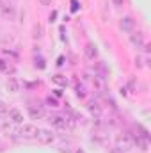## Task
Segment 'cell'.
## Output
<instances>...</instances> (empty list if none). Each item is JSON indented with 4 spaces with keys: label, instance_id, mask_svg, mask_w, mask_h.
Listing matches in <instances>:
<instances>
[{
    "label": "cell",
    "instance_id": "obj_23",
    "mask_svg": "<svg viewBox=\"0 0 151 153\" xmlns=\"http://www.w3.org/2000/svg\"><path fill=\"white\" fill-rule=\"evenodd\" d=\"M75 153H85V152H84V150H82V148H78V150H76Z\"/></svg>",
    "mask_w": 151,
    "mask_h": 153
},
{
    "label": "cell",
    "instance_id": "obj_6",
    "mask_svg": "<svg viewBox=\"0 0 151 153\" xmlns=\"http://www.w3.org/2000/svg\"><path fill=\"white\" fill-rule=\"evenodd\" d=\"M119 27H121V30H124V32H132L133 27H135V20H133L132 16H123L121 22H119Z\"/></svg>",
    "mask_w": 151,
    "mask_h": 153
},
{
    "label": "cell",
    "instance_id": "obj_3",
    "mask_svg": "<svg viewBox=\"0 0 151 153\" xmlns=\"http://www.w3.org/2000/svg\"><path fill=\"white\" fill-rule=\"evenodd\" d=\"M36 139H38L41 144H52L55 141V134L52 130H48V128H39Z\"/></svg>",
    "mask_w": 151,
    "mask_h": 153
},
{
    "label": "cell",
    "instance_id": "obj_22",
    "mask_svg": "<svg viewBox=\"0 0 151 153\" xmlns=\"http://www.w3.org/2000/svg\"><path fill=\"white\" fill-rule=\"evenodd\" d=\"M114 2H115L117 5H121V4H123V0H114Z\"/></svg>",
    "mask_w": 151,
    "mask_h": 153
},
{
    "label": "cell",
    "instance_id": "obj_17",
    "mask_svg": "<svg viewBox=\"0 0 151 153\" xmlns=\"http://www.w3.org/2000/svg\"><path fill=\"white\" fill-rule=\"evenodd\" d=\"M41 36H43V29H41V25H36V27H34V38H41Z\"/></svg>",
    "mask_w": 151,
    "mask_h": 153
},
{
    "label": "cell",
    "instance_id": "obj_16",
    "mask_svg": "<svg viewBox=\"0 0 151 153\" xmlns=\"http://www.w3.org/2000/svg\"><path fill=\"white\" fill-rule=\"evenodd\" d=\"M46 103H48L50 107H53V109H55V107H59V102H57L55 98H52V96H48V98H46Z\"/></svg>",
    "mask_w": 151,
    "mask_h": 153
},
{
    "label": "cell",
    "instance_id": "obj_14",
    "mask_svg": "<svg viewBox=\"0 0 151 153\" xmlns=\"http://www.w3.org/2000/svg\"><path fill=\"white\" fill-rule=\"evenodd\" d=\"M89 111H91V114H96V116H100V112H101V111H100V105L94 103V102L89 103Z\"/></svg>",
    "mask_w": 151,
    "mask_h": 153
},
{
    "label": "cell",
    "instance_id": "obj_1",
    "mask_svg": "<svg viewBox=\"0 0 151 153\" xmlns=\"http://www.w3.org/2000/svg\"><path fill=\"white\" fill-rule=\"evenodd\" d=\"M115 148L121 150V152L132 150V148H133V139H132V135H130V134H121V135H117V139H115Z\"/></svg>",
    "mask_w": 151,
    "mask_h": 153
},
{
    "label": "cell",
    "instance_id": "obj_21",
    "mask_svg": "<svg viewBox=\"0 0 151 153\" xmlns=\"http://www.w3.org/2000/svg\"><path fill=\"white\" fill-rule=\"evenodd\" d=\"M39 4H41V5H50L52 0H39Z\"/></svg>",
    "mask_w": 151,
    "mask_h": 153
},
{
    "label": "cell",
    "instance_id": "obj_19",
    "mask_svg": "<svg viewBox=\"0 0 151 153\" xmlns=\"http://www.w3.org/2000/svg\"><path fill=\"white\" fill-rule=\"evenodd\" d=\"M135 66H137V68H142V57H137V59H135Z\"/></svg>",
    "mask_w": 151,
    "mask_h": 153
},
{
    "label": "cell",
    "instance_id": "obj_2",
    "mask_svg": "<svg viewBox=\"0 0 151 153\" xmlns=\"http://www.w3.org/2000/svg\"><path fill=\"white\" fill-rule=\"evenodd\" d=\"M38 130L39 128L36 125H32V123H23V125H20L18 134H20V137H23V139H36Z\"/></svg>",
    "mask_w": 151,
    "mask_h": 153
},
{
    "label": "cell",
    "instance_id": "obj_5",
    "mask_svg": "<svg viewBox=\"0 0 151 153\" xmlns=\"http://www.w3.org/2000/svg\"><path fill=\"white\" fill-rule=\"evenodd\" d=\"M27 112H29V116H30L32 119H41V117L44 116V109H43V105H39V103H30L29 109H27Z\"/></svg>",
    "mask_w": 151,
    "mask_h": 153
},
{
    "label": "cell",
    "instance_id": "obj_7",
    "mask_svg": "<svg viewBox=\"0 0 151 153\" xmlns=\"http://www.w3.org/2000/svg\"><path fill=\"white\" fill-rule=\"evenodd\" d=\"M84 53H85V57H87V59L94 61V59L98 57V46H96L94 43H87V45L84 46Z\"/></svg>",
    "mask_w": 151,
    "mask_h": 153
},
{
    "label": "cell",
    "instance_id": "obj_15",
    "mask_svg": "<svg viewBox=\"0 0 151 153\" xmlns=\"http://www.w3.org/2000/svg\"><path fill=\"white\" fill-rule=\"evenodd\" d=\"M7 111H9V109L5 107V103L0 102V119H5V117H7Z\"/></svg>",
    "mask_w": 151,
    "mask_h": 153
},
{
    "label": "cell",
    "instance_id": "obj_10",
    "mask_svg": "<svg viewBox=\"0 0 151 153\" xmlns=\"http://www.w3.org/2000/svg\"><path fill=\"white\" fill-rule=\"evenodd\" d=\"M0 11H2V14H4L5 18H14V13H16L14 5H11V4H4V5H0Z\"/></svg>",
    "mask_w": 151,
    "mask_h": 153
},
{
    "label": "cell",
    "instance_id": "obj_8",
    "mask_svg": "<svg viewBox=\"0 0 151 153\" xmlns=\"http://www.w3.org/2000/svg\"><path fill=\"white\" fill-rule=\"evenodd\" d=\"M53 126H57V128H64L66 126V123H68V119L66 117H62V116H50V119H48Z\"/></svg>",
    "mask_w": 151,
    "mask_h": 153
},
{
    "label": "cell",
    "instance_id": "obj_13",
    "mask_svg": "<svg viewBox=\"0 0 151 153\" xmlns=\"http://www.w3.org/2000/svg\"><path fill=\"white\" fill-rule=\"evenodd\" d=\"M7 89H9L11 93H18V91H20V84H18L14 78H9V80H7Z\"/></svg>",
    "mask_w": 151,
    "mask_h": 153
},
{
    "label": "cell",
    "instance_id": "obj_20",
    "mask_svg": "<svg viewBox=\"0 0 151 153\" xmlns=\"http://www.w3.org/2000/svg\"><path fill=\"white\" fill-rule=\"evenodd\" d=\"M71 11H78V2L76 0H71Z\"/></svg>",
    "mask_w": 151,
    "mask_h": 153
},
{
    "label": "cell",
    "instance_id": "obj_9",
    "mask_svg": "<svg viewBox=\"0 0 151 153\" xmlns=\"http://www.w3.org/2000/svg\"><path fill=\"white\" fill-rule=\"evenodd\" d=\"M93 84H94V89H96V91H100V93L105 91V78H103L101 75L93 76Z\"/></svg>",
    "mask_w": 151,
    "mask_h": 153
},
{
    "label": "cell",
    "instance_id": "obj_12",
    "mask_svg": "<svg viewBox=\"0 0 151 153\" xmlns=\"http://www.w3.org/2000/svg\"><path fill=\"white\" fill-rule=\"evenodd\" d=\"M52 82H53V84H57V85H61V87H66V85H68V78H66L64 75L52 76Z\"/></svg>",
    "mask_w": 151,
    "mask_h": 153
},
{
    "label": "cell",
    "instance_id": "obj_4",
    "mask_svg": "<svg viewBox=\"0 0 151 153\" xmlns=\"http://www.w3.org/2000/svg\"><path fill=\"white\" fill-rule=\"evenodd\" d=\"M7 117L13 125H23V112L20 109H9L7 111Z\"/></svg>",
    "mask_w": 151,
    "mask_h": 153
},
{
    "label": "cell",
    "instance_id": "obj_11",
    "mask_svg": "<svg viewBox=\"0 0 151 153\" xmlns=\"http://www.w3.org/2000/svg\"><path fill=\"white\" fill-rule=\"evenodd\" d=\"M130 41H132L137 48H142V46H144V38H142V34H139V32H137V34H132V36H130Z\"/></svg>",
    "mask_w": 151,
    "mask_h": 153
},
{
    "label": "cell",
    "instance_id": "obj_18",
    "mask_svg": "<svg viewBox=\"0 0 151 153\" xmlns=\"http://www.w3.org/2000/svg\"><path fill=\"white\" fill-rule=\"evenodd\" d=\"M76 96H78V98H84V96H85V89H84L82 85H76Z\"/></svg>",
    "mask_w": 151,
    "mask_h": 153
}]
</instances>
